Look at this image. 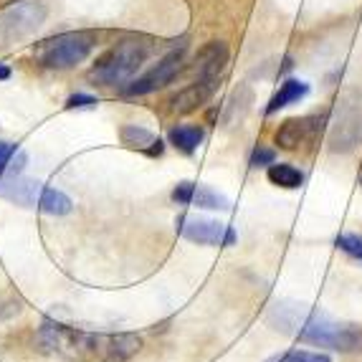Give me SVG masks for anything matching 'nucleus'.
Returning a JSON list of instances; mask_svg holds the SVG:
<instances>
[{
    "label": "nucleus",
    "instance_id": "dca6fc26",
    "mask_svg": "<svg viewBox=\"0 0 362 362\" xmlns=\"http://www.w3.org/2000/svg\"><path fill=\"white\" fill-rule=\"evenodd\" d=\"M266 177H269V182H274L276 187H284V190H296V187H302V182H304V173L289 163L269 165Z\"/></svg>",
    "mask_w": 362,
    "mask_h": 362
},
{
    "label": "nucleus",
    "instance_id": "a211bd4d",
    "mask_svg": "<svg viewBox=\"0 0 362 362\" xmlns=\"http://www.w3.org/2000/svg\"><path fill=\"white\" fill-rule=\"evenodd\" d=\"M269 362H332V360H329V355H325V352L289 350V352L274 357V360H269Z\"/></svg>",
    "mask_w": 362,
    "mask_h": 362
},
{
    "label": "nucleus",
    "instance_id": "5701e85b",
    "mask_svg": "<svg viewBox=\"0 0 362 362\" xmlns=\"http://www.w3.org/2000/svg\"><path fill=\"white\" fill-rule=\"evenodd\" d=\"M360 182H362V180H360Z\"/></svg>",
    "mask_w": 362,
    "mask_h": 362
},
{
    "label": "nucleus",
    "instance_id": "aec40b11",
    "mask_svg": "<svg viewBox=\"0 0 362 362\" xmlns=\"http://www.w3.org/2000/svg\"><path fill=\"white\" fill-rule=\"evenodd\" d=\"M274 150H269V147H256L254 155H251V165L254 168H259V165H274L276 160H274Z\"/></svg>",
    "mask_w": 362,
    "mask_h": 362
},
{
    "label": "nucleus",
    "instance_id": "2eb2a0df",
    "mask_svg": "<svg viewBox=\"0 0 362 362\" xmlns=\"http://www.w3.org/2000/svg\"><path fill=\"white\" fill-rule=\"evenodd\" d=\"M307 94H309V84H304V81H299V78H286L284 84L279 86L276 94L272 97L269 107H266V115H274V112H279V109H284V107H289V104L304 99Z\"/></svg>",
    "mask_w": 362,
    "mask_h": 362
},
{
    "label": "nucleus",
    "instance_id": "4be33fe9",
    "mask_svg": "<svg viewBox=\"0 0 362 362\" xmlns=\"http://www.w3.org/2000/svg\"><path fill=\"white\" fill-rule=\"evenodd\" d=\"M6 78H11V69L0 64V81H6Z\"/></svg>",
    "mask_w": 362,
    "mask_h": 362
},
{
    "label": "nucleus",
    "instance_id": "f3484780",
    "mask_svg": "<svg viewBox=\"0 0 362 362\" xmlns=\"http://www.w3.org/2000/svg\"><path fill=\"white\" fill-rule=\"evenodd\" d=\"M25 165H28V155L18 145L0 139V177L21 175Z\"/></svg>",
    "mask_w": 362,
    "mask_h": 362
},
{
    "label": "nucleus",
    "instance_id": "0eeeda50",
    "mask_svg": "<svg viewBox=\"0 0 362 362\" xmlns=\"http://www.w3.org/2000/svg\"><path fill=\"white\" fill-rule=\"evenodd\" d=\"M182 56H185V51L182 49L170 51V54L163 56V59L157 61L155 66H152L147 74L132 78V81L122 89V94H124V97H145V94H152V91H157V89H165V86H168L170 81L180 74Z\"/></svg>",
    "mask_w": 362,
    "mask_h": 362
},
{
    "label": "nucleus",
    "instance_id": "7ed1b4c3",
    "mask_svg": "<svg viewBox=\"0 0 362 362\" xmlns=\"http://www.w3.org/2000/svg\"><path fill=\"white\" fill-rule=\"evenodd\" d=\"M147 56H150V43H145L142 38H124L99 56L89 71V81L97 86L129 84Z\"/></svg>",
    "mask_w": 362,
    "mask_h": 362
},
{
    "label": "nucleus",
    "instance_id": "f257e3e1",
    "mask_svg": "<svg viewBox=\"0 0 362 362\" xmlns=\"http://www.w3.org/2000/svg\"><path fill=\"white\" fill-rule=\"evenodd\" d=\"M36 339L43 352L69 362H127L142 350V339L137 334L86 332L54 320H46L38 327Z\"/></svg>",
    "mask_w": 362,
    "mask_h": 362
},
{
    "label": "nucleus",
    "instance_id": "f8f14e48",
    "mask_svg": "<svg viewBox=\"0 0 362 362\" xmlns=\"http://www.w3.org/2000/svg\"><path fill=\"white\" fill-rule=\"evenodd\" d=\"M228 64V49L226 43L221 41H211L208 46L198 51L195 56V69H198V78H218L221 71Z\"/></svg>",
    "mask_w": 362,
    "mask_h": 362
},
{
    "label": "nucleus",
    "instance_id": "9b49d317",
    "mask_svg": "<svg viewBox=\"0 0 362 362\" xmlns=\"http://www.w3.org/2000/svg\"><path fill=\"white\" fill-rule=\"evenodd\" d=\"M218 89V78H195L193 84H187L180 94L173 97V112L177 115H190L195 109H200L208 99L216 94Z\"/></svg>",
    "mask_w": 362,
    "mask_h": 362
},
{
    "label": "nucleus",
    "instance_id": "423d86ee",
    "mask_svg": "<svg viewBox=\"0 0 362 362\" xmlns=\"http://www.w3.org/2000/svg\"><path fill=\"white\" fill-rule=\"evenodd\" d=\"M46 21V6L38 0H21L0 11V51L11 49L36 33Z\"/></svg>",
    "mask_w": 362,
    "mask_h": 362
},
{
    "label": "nucleus",
    "instance_id": "6ab92c4d",
    "mask_svg": "<svg viewBox=\"0 0 362 362\" xmlns=\"http://www.w3.org/2000/svg\"><path fill=\"white\" fill-rule=\"evenodd\" d=\"M337 248L339 251H344L347 256H352V259L362 261V235H355V233H342L337 235Z\"/></svg>",
    "mask_w": 362,
    "mask_h": 362
},
{
    "label": "nucleus",
    "instance_id": "6e6552de",
    "mask_svg": "<svg viewBox=\"0 0 362 362\" xmlns=\"http://www.w3.org/2000/svg\"><path fill=\"white\" fill-rule=\"evenodd\" d=\"M175 226L182 238L198 243V246H233L235 238H238V233L230 226L218 223V221H211V218L180 216Z\"/></svg>",
    "mask_w": 362,
    "mask_h": 362
},
{
    "label": "nucleus",
    "instance_id": "ddd939ff",
    "mask_svg": "<svg viewBox=\"0 0 362 362\" xmlns=\"http://www.w3.org/2000/svg\"><path fill=\"white\" fill-rule=\"evenodd\" d=\"M119 139H122V145L145 152V155H152V157L163 155V139L155 137L150 129L137 127V124H124V127L119 129Z\"/></svg>",
    "mask_w": 362,
    "mask_h": 362
},
{
    "label": "nucleus",
    "instance_id": "20e7f679",
    "mask_svg": "<svg viewBox=\"0 0 362 362\" xmlns=\"http://www.w3.org/2000/svg\"><path fill=\"white\" fill-rule=\"evenodd\" d=\"M0 198L11 200L16 206L36 208V211L49 213V216H66L74 208L71 198L66 193L21 175L0 177Z\"/></svg>",
    "mask_w": 362,
    "mask_h": 362
},
{
    "label": "nucleus",
    "instance_id": "39448f33",
    "mask_svg": "<svg viewBox=\"0 0 362 362\" xmlns=\"http://www.w3.org/2000/svg\"><path fill=\"white\" fill-rule=\"evenodd\" d=\"M97 38L89 30H69V33H59L54 38L36 43L33 56L41 66L46 69H71L86 59L94 51Z\"/></svg>",
    "mask_w": 362,
    "mask_h": 362
},
{
    "label": "nucleus",
    "instance_id": "f03ea898",
    "mask_svg": "<svg viewBox=\"0 0 362 362\" xmlns=\"http://www.w3.org/2000/svg\"><path fill=\"white\" fill-rule=\"evenodd\" d=\"M269 322L299 342L329 347L339 352H362V327L342 325L329 314L296 302H276L269 309Z\"/></svg>",
    "mask_w": 362,
    "mask_h": 362
},
{
    "label": "nucleus",
    "instance_id": "412c9836",
    "mask_svg": "<svg viewBox=\"0 0 362 362\" xmlns=\"http://www.w3.org/2000/svg\"><path fill=\"white\" fill-rule=\"evenodd\" d=\"M97 99L91 97V94H71L66 99V109H84V107H94Z\"/></svg>",
    "mask_w": 362,
    "mask_h": 362
},
{
    "label": "nucleus",
    "instance_id": "4468645a",
    "mask_svg": "<svg viewBox=\"0 0 362 362\" xmlns=\"http://www.w3.org/2000/svg\"><path fill=\"white\" fill-rule=\"evenodd\" d=\"M203 137H206V132L198 124H177V127H173L168 132L170 145L180 150L182 155H193L200 147V142H203Z\"/></svg>",
    "mask_w": 362,
    "mask_h": 362
},
{
    "label": "nucleus",
    "instance_id": "9d476101",
    "mask_svg": "<svg viewBox=\"0 0 362 362\" xmlns=\"http://www.w3.org/2000/svg\"><path fill=\"white\" fill-rule=\"evenodd\" d=\"M173 200L180 203V206H198L208 208V211H228L230 200L223 193L213 190L211 185H200V182H177L175 190H173Z\"/></svg>",
    "mask_w": 362,
    "mask_h": 362
},
{
    "label": "nucleus",
    "instance_id": "1a4fd4ad",
    "mask_svg": "<svg viewBox=\"0 0 362 362\" xmlns=\"http://www.w3.org/2000/svg\"><path fill=\"white\" fill-rule=\"evenodd\" d=\"M322 124L325 117H291L281 122V127L274 134V142L279 150H299L322 132Z\"/></svg>",
    "mask_w": 362,
    "mask_h": 362
}]
</instances>
